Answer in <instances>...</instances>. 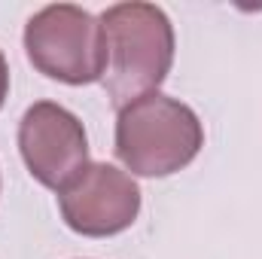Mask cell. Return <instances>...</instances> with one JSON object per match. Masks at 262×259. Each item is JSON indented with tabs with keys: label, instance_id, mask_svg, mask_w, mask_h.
Masks as SVG:
<instances>
[{
	"label": "cell",
	"instance_id": "5",
	"mask_svg": "<svg viewBox=\"0 0 262 259\" xmlns=\"http://www.w3.org/2000/svg\"><path fill=\"white\" fill-rule=\"evenodd\" d=\"M64 223L89 238L125 232L140 213V189L131 174L113 165H89L67 189L58 192Z\"/></svg>",
	"mask_w": 262,
	"mask_h": 259
},
{
	"label": "cell",
	"instance_id": "2",
	"mask_svg": "<svg viewBox=\"0 0 262 259\" xmlns=\"http://www.w3.org/2000/svg\"><path fill=\"white\" fill-rule=\"evenodd\" d=\"M204 146L198 116L180 101L152 92L119 110L116 156L131 174L168 177L186 168Z\"/></svg>",
	"mask_w": 262,
	"mask_h": 259
},
{
	"label": "cell",
	"instance_id": "6",
	"mask_svg": "<svg viewBox=\"0 0 262 259\" xmlns=\"http://www.w3.org/2000/svg\"><path fill=\"white\" fill-rule=\"evenodd\" d=\"M6 92H9V70H6V58H3V52H0V107H3V101H6Z\"/></svg>",
	"mask_w": 262,
	"mask_h": 259
},
{
	"label": "cell",
	"instance_id": "4",
	"mask_svg": "<svg viewBox=\"0 0 262 259\" xmlns=\"http://www.w3.org/2000/svg\"><path fill=\"white\" fill-rule=\"evenodd\" d=\"M18 149L28 171L49 189H67L89 168L82 122L52 101L34 104L18 122Z\"/></svg>",
	"mask_w": 262,
	"mask_h": 259
},
{
	"label": "cell",
	"instance_id": "3",
	"mask_svg": "<svg viewBox=\"0 0 262 259\" xmlns=\"http://www.w3.org/2000/svg\"><path fill=\"white\" fill-rule=\"evenodd\" d=\"M25 49L43 76L67 85L98 82L107 70L104 25L73 3L40 9L25 28Z\"/></svg>",
	"mask_w": 262,
	"mask_h": 259
},
{
	"label": "cell",
	"instance_id": "1",
	"mask_svg": "<svg viewBox=\"0 0 262 259\" xmlns=\"http://www.w3.org/2000/svg\"><path fill=\"white\" fill-rule=\"evenodd\" d=\"M107 37L104 89L122 110L159 92L174 61V28L152 3H116L101 15Z\"/></svg>",
	"mask_w": 262,
	"mask_h": 259
}]
</instances>
